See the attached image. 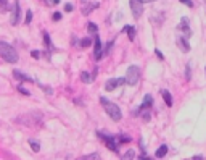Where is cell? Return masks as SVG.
Instances as JSON below:
<instances>
[{
    "mask_svg": "<svg viewBox=\"0 0 206 160\" xmlns=\"http://www.w3.org/2000/svg\"><path fill=\"white\" fill-rule=\"evenodd\" d=\"M64 12H73V5L66 3V5H64Z\"/></svg>",
    "mask_w": 206,
    "mask_h": 160,
    "instance_id": "cell-34",
    "label": "cell"
},
{
    "mask_svg": "<svg viewBox=\"0 0 206 160\" xmlns=\"http://www.w3.org/2000/svg\"><path fill=\"white\" fill-rule=\"evenodd\" d=\"M204 73H206V67H204Z\"/></svg>",
    "mask_w": 206,
    "mask_h": 160,
    "instance_id": "cell-40",
    "label": "cell"
},
{
    "mask_svg": "<svg viewBox=\"0 0 206 160\" xmlns=\"http://www.w3.org/2000/svg\"><path fill=\"white\" fill-rule=\"evenodd\" d=\"M95 8H98V3H97V2L84 5V7H82V15H89V13H92L93 10H95Z\"/></svg>",
    "mask_w": 206,
    "mask_h": 160,
    "instance_id": "cell-11",
    "label": "cell"
},
{
    "mask_svg": "<svg viewBox=\"0 0 206 160\" xmlns=\"http://www.w3.org/2000/svg\"><path fill=\"white\" fill-rule=\"evenodd\" d=\"M18 91H20L21 94H24V96H29V94H31V92H29V91H27V89H24V88H21V86H20V88H18Z\"/></svg>",
    "mask_w": 206,
    "mask_h": 160,
    "instance_id": "cell-31",
    "label": "cell"
},
{
    "mask_svg": "<svg viewBox=\"0 0 206 160\" xmlns=\"http://www.w3.org/2000/svg\"><path fill=\"white\" fill-rule=\"evenodd\" d=\"M13 74H15V76L20 79V81H29V82H32V78H29L27 74H24V73H21V71H18V70H15Z\"/></svg>",
    "mask_w": 206,
    "mask_h": 160,
    "instance_id": "cell-14",
    "label": "cell"
},
{
    "mask_svg": "<svg viewBox=\"0 0 206 160\" xmlns=\"http://www.w3.org/2000/svg\"><path fill=\"white\" fill-rule=\"evenodd\" d=\"M166 154H167V146H166V144L160 146V147H158V150L155 152V155H156V157H160V158H163Z\"/></svg>",
    "mask_w": 206,
    "mask_h": 160,
    "instance_id": "cell-16",
    "label": "cell"
},
{
    "mask_svg": "<svg viewBox=\"0 0 206 160\" xmlns=\"http://www.w3.org/2000/svg\"><path fill=\"white\" fill-rule=\"evenodd\" d=\"M90 44H92L90 37H84V39L81 41V47H84V49H86V47H90Z\"/></svg>",
    "mask_w": 206,
    "mask_h": 160,
    "instance_id": "cell-23",
    "label": "cell"
},
{
    "mask_svg": "<svg viewBox=\"0 0 206 160\" xmlns=\"http://www.w3.org/2000/svg\"><path fill=\"white\" fill-rule=\"evenodd\" d=\"M190 68H192V63H187V70H185V78H187V79H190V78H192Z\"/></svg>",
    "mask_w": 206,
    "mask_h": 160,
    "instance_id": "cell-26",
    "label": "cell"
},
{
    "mask_svg": "<svg viewBox=\"0 0 206 160\" xmlns=\"http://www.w3.org/2000/svg\"><path fill=\"white\" fill-rule=\"evenodd\" d=\"M187 160H203V157H201V155H195V157H192V158H187Z\"/></svg>",
    "mask_w": 206,
    "mask_h": 160,
    "instance_id": "cell-37",
    "label": "cell"
},
{
    "mask_svg": "<svg viewBox=\"0 0 206 160\" xmlns=\"http://www.w3.org/2000/svg\"><path fill=\"white\" fill-rule=\"evenodd\" d=\"M20 15H21V10H20V3H15V7H13V13H12V20H10V23L13 24V26H16L18 23H20Z\"/></svg>",
    "mask_w": 206,
    "mask_h": 160,
    "instance_id": "cell-8",
    "label": "cell"
},
{
    "mask_svg": "<svg viewBox=\"0 0 206 160\" xmlns=\"http://www.w3.org/2000/svg\"><path fill=\"white\" fill-rule=\"evenodd\" d=\"M44 42H45V45L49 47V49H53V47H52V41H50V36L47 34V32H44Z\"/></svg>",
    "mask_w": 206,
    "mask_h": 160,
    "instance_id": "cell-24",
    "label": "cell"
},
{
    "mask_svg": "<svg viewBox=\"0 0 206 160\" xmlns=\"http://www.w3.org/2000/svg\"><path fill=\"white\" fill-rule=\"evenodd\" d=\"M7 10H8L7 0H0V12H7Z\"/></svg>",
    "mask_w": 206,
    "mask_h": 160,
    "instance_id": "cell-25",
    "label": "cell"
},
{
    "mask_svg": "<svg viewBox=\"0 0 206 160\" xmlns=\"http://www.w3.org/2000/svg\"><path fill=\"white\" fill-rule=\"evenodd\" d=\"M152 103H153L152 96H150V94H147L145 99H143V103H142V107H140V108H150V107H152Z\"/></svg>",
    "mask_w": 206,
    "mask_h": 160,
    "instance_id": "cell-17",
    "label": "cell"
},
{
    "mask_svg": "<svg viewBox=\"0 0 206 160\" xmlns=\"http://www.w3.org/2000/svg\"><path fill=\"white\" fill-rule=\"evenodd\" d=\"M98 138L103 139V142H105V146L110 149V150H115V152H118V144H116V136H110V134H105L101 133V131H98Z\"/></svg>",
    "mask_w": 206,
    "mask_h": 160,
    "instance_id": "cell-4",
    "label": "cell"
},
{
    "mask_svg": "<svg viewBox=\"0 0 206 160\" xmlns=\"http://www.w3.org/2000/svg\"><path fill=\"white\" fill-rule=\"evenodd\" d=\"M0 57L8 63H16L18 62V52L13 49V45L0 41Z\"/></svg>",
    "mask_w": 206,
    "mask_h": 160,
    "instance_id": "cell-2",
    "label": "cell"
},
{
    "mask_svg": "<svg viewBox=\"0 0 206 160\" xmlns=\"http://www.w3.org/2000/svg\"><path fill=\"white\" fill-rule=\"evenodd\" d=\"M111 47H113V41H111V42H108V44H106V49H105V50H103V55H108V53L111 52Z\"/></svg>",
    "mask_w": 206,
    "mask_h": 160,
    "instance_id": "cell-28",
    "label": "cell"
},
{
    "mask_svg": "<svg viewBox=\"0 0 206 160\" xmlns=\"http://www.w3.org/2000/svg\"><path fill=\"white\" fill-rule=\"evenodd\" d=\"M45 3L47 5H58L60 0H45Z\"/></svg>",
    "mask_w": 206,
    "mask_h": 160,
    "instance_id": "cell-30",
    "label": "cell"
},
{
    "mask_svg": "<svg viewBox=\"0 0 206 160\" xmlns=\"http://www.w3.org/2000/svg\"><path fill=\"white\" fill-rule=\"evenodd\" d=\"M100 103L103 105V108H105V112L110 115V118L113 121H121V118H123V112H121V108L116 105V103H113L111 100H108L106 97H100Z\"/></svg>",
    "mask_w": 206,
    "mask_h": 160,
    "instance_id": "cell-1",
    "label": "cell"
},
{
    "mask_svg": "<svg viewBox=\"0 0 206 160\" xmlns=\"http://www.w3.org/2000/svg\"><path fill=\"white\" fill-rule=\"evenodd\" d=\"M155 53L158 55V58H160V60H163V58H164V57H163V53H161V50H158V49H156V50H155Z\"/></svg>",
    "mask_w": 206,
    "mask_h": 160,
    "instance_id": "cell-35",
    "label": "cell"
},
{
    "mask_svg": "<svg viewBox=\"0 0 206 160\" xmlns=\"http://www.w3.org/2000/svg\"><path fill=\"white\" fill-rule=\"evenodd\" d=\"M204 5H206V0H204Z\"/></svg>",
    "mask_w": 206,
    "mask_h": 160,
    "instance_id": "cell-41",
    "label": "cell"
},
{
    "mask_svg": "<svg viewBox=\"0 0 206 160\" xmlns=\"http://www.w3.org/2000/svg\"><path fill=\"white\" fill-rule=\"evenodd\" d=\"M124 82H126V79H124V78H111V79H108V81H106L105 89H106V91H116V88L123 86Z\"/></svg>",
    "mask_w": 206,
    "mask_h": 160,
    "instance_id": "cell-6",
    "label": "cell"
},
{
    "mask_svg": "<svg viewBox=\"0 0 206 160\" xmlns=\"http://www.w3.org/2000/svg\"><path fill=\"white\" fill-rule=\"evenodd\" d=\"M179 2L184 3V5H187V7H190V8L193 7V2H192V0H179Z\"/></svg>",
    "mask_w": 206,
    "mask_h": 160,
    "instance_id": "cell-29",
    "label": "cell"
},
{
    "mask_svg": "<svg viewBox=\"0 0 206 160\" xmlns=\"http://www.w3.org/2000/svg\"><path fill=\"white\" fill-rule=\"evenodd\" d=\"M143 3H150V2H156V0H142Z\"/></svg>",
    "mask_w": 206,
    "mask_h": 160,
    "instance_id": "cell-38",
    "label": "cell"
},
{
    "mask_svg": "<svg viewBox=\"0 0 206 160\" xmlns=\"http://www.w3.org/2000/svg\"><path fill=\"white\" fill-rule=\"evenodd\" d=\"M179 29L185 32V37H190L192 29H190V26H189V18H182L180 23H179Z\"/></svg>",
    "mask_w": 206,
    "mask_h": 160,
    "instance_id": "cell-10",
    "label": "cell"
},
{
    "mask_svg": "<svg viewBox=\"0 0 206 160\" xmlns=\"http://www.w3.org/2000/svg\"><path fill=\"white\" fill-rule=\"evenodd\" d=\"M129 7H130V10H132L134 18L138 20L143 13V2L142 0H129Z\"/></svg>",
    "mask_w": 206,
    "mask_h": 160,
    "instance_id": "cell-5",
    "label": "cell"
},
{
    "mask_svg": "<svg viewBox=\"0 0 206 160\" xmlns=\"http://www.w3.org/2000/svg\"><path fill=\"white\" fill-rule=\"evenodd\" d=\"M138 160H152L150 157H147L145 154H142V155H138Z\"/></svg>",
    "mask_w": 206,
    "mask_h": 160,
    "instance_id": "cell-36",
    "label": "cell"
},
{
    "mask_svg": "<svg viewBox=\"0 0 206 160\" xmlns=\"http://www.w3.org/2000/svg\"><path fill=\"white\" fill-rule=\"evenodd\" d=\"M31 55H32L34 58H39V57H40V52H39V50H32V52H31Z\"/></svg>",
    "mask_w": 206,
    "mask_h": 160,
    "instance_id": "cell-33",
    "label": "cell"
},
{
    "mask_svg": "<svg viewBox=\"0 0 206 160\" xmlns=\"http://www.w3.org/2000/svg\"><path fill=\"white\" fill-rule=\"evenodd\" d=\"M135 158V150L134 149H129L127 152H124L121 155V160H134Z\"/></svg>",
    "mask_w": 206,
    "mask_h": 160,
    "instance_id": "cell-15",
    "label": "cell"
},
{
    "mask_svg": "<svg viewBox=\"0 0 206 160\" xmlns=\"http://www.w3.org/2000/svg\"><path fill=\"white\" fill-rule=\"evenodd\" d=\"M150 117H152V113H150L148 108H140V118L143 121H150Z\"/></svg>",
    "mask_w": 206,
    "mask_h": 160,
    "instance_id": "cell-18",
    "label": "cell"
},
{
    "mask_svg": "<svg viewBox=\"0 0 206 160\" xmlns=\"http://www.w3.org/2000/svg\"><path fill=\"white\" fill-rule=\"evenodd\" d=\"M82 2H84V3H86V2H87V0H82Z\"/></svg>",
    "mask_w": 206,
    "mask_h": 160,
    "instance_id": "cell-39",
    "label": "cell"
},
{
    "mask_svg": "<svg viewBox=\"0 0 206 160\" xmlns=\"http://www.w3.org/2000/svg\"><path fill=\"white\" fill-rule=\"evenodd\" d=\"M124 32L129 36V41H134L135 39V28L134 26H130V24L124 26Z\"/></svg>",
    "mask_w": 206,
    "mask_h": 160,
    "instance_id": "cell-13",
    "label": "cell"
},
{
    "mask_svg": "<svg viewBox=\"0 0 206 160\" xmlns=\"http://www.w3.org/2000/svg\"><path fill=\"white\" fill-rule=\"evenodd\" d=\"M161 96L166 102V105L167 107H172V96L169 94V91H166V89H161Z\"/></svg>",
    "mask_w": 206,
    "mask_h": 160,
    "instance_id": "cell-12",
    "label": "cell"
},
{
    "mask_svg": "<svg viewBox=\"0 0 206 160\" xmlns=\"http://www.w3.org/2000/svg\"><path fill=\"white\" fill-rule=\"evenodd\" d=\"M81 79H82V82H86V84H90V82L93 81V78L90 76L87 71H82V73H81Z\"/></svg>",
    "mask_w": 206,
    "mask_h": 160,
    "instance_id": "cell-19",
    "label": "cell"
},
{
    "mask_svg": "<svg viewBox=\"0 0 206 160\" xmlns=\"http://www.w3.org/2000/svg\"><path fill=\"white\" fill-rule=\"evenodd\" d=\"M176 44H177V47L182 50V52H190V44H189V39H187L185 36H179L176 39Z\"/></svg>",
    "mask_w": 206,
    "mask_h": 160,
    "instance_id": "cell-7",
    "label": "cell"
},
{
    "mask_svg": "<svg viewBox=\"0 0 206 160\" xmlns=\"http://www.w3.org/2000/svg\"><path fill=\"white\" fill-rule=\"evenodd\" d=\"M79 160H101V157L97 154V152H93V154H89V155H84L82 158Z\"/></svg>",
    "mask_w": 206,
    "mask_h": 160,
    "instance_id": "cell-20",
    "label": "cell"
},
{
    "mask_svg": "<svg viewBox=\"0 0 206 160\" xmlns=\"http://www.w3.org/2000/svg\"><path fill=\"white\" fill-rule=\"evenodd\" d=\"M29 144H31V149L34 150V152H39V150H40V144H39V141L31 139V141H29Z\"/></svg>",
    "mask_w": 206,
    "mask_h": 160,
    "instance_id": "cell-21",
    "label": "cell"
},
{
    "mask_svg": "<svg viewBox=\"0 0 206 160\" xmlns=\"http://www.w3.org/2000/svg\"><path fill=\"white\" fill-rule=\"evenodd\" d=\"M138 78H140V68L137 67V65H130V67L127 68V73H126V82L129 84V86H134V84L138 82Z\"/></svg>",
    "mask_w": 206,
    "mask_h": 160,
    "instance_id": "cell-3",
    "label": "cell"
},
{
    "mask_svg": "<svg viewBox=\"0 0 206 160\" xmlns=\"http://www.w3.org/2000/svg\"><path fill=\"white\" fill-rule=\"evenodd\" d=\"M87 31H89V34H97L98 28H97L95 23H89V24H87Z\"/></svg>",
    "mask_w": 206,
    "mask_h": 160,
    "instance_id": "cell-22",
    "label": "cell"
},
{
    "mask_svg": "<svg viewBox=\"0 0 206 160\" xmlns=\"http://www.w3.org/2000/svg\"><path fill=\"white\" fill-rule=\"evenodd\" d=\"M93 57H95V60H100L103 57V53H101V41H100V37L95 36V45H93Z\"/></svg>",
    "mask_w": 206,
    "mask_h": 160,
    "instance_id": "cell-9",
    "label": "cell"
},
{
    "mask_svg": "<svg viewBox=\"0 0 206 160\" xmlns=\"http://www.w3.org/2000/svg\"><path fill=\"white\" fill-rule=\"evenodd\" d=\"M31 21H32V12L29 10V12H26V20H24V23H26V24H29Z\"/></svg>",
    "mask_w": 206,
    "mask_h": 160,
    "instance_id": "cell-27",
    "label": "cell"
},
{
    "mask_svg": "<svg viewBox=\"0 0 206 160\" xmlns=\"http://www.w3.org/2000/svg\"><path fill=\"white\" fill-rule=\"evenodd\" d=\"M53 20H55V21H60V20H61V13H60V12L53 13Z\"/></svg>",
    "mask_w": 206,
    "mask_h": 160,
    "instance_id": "cell-32",
    "label": "cell"
}]
</instances>
